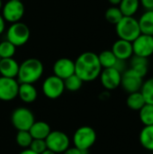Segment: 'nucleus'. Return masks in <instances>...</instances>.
<instances>
[{"label":"nucleus","mask_w":153,"mask_h":154,"mask_svg":"<svg viewBox=\"0 0 153 154\" xmlns=\"http://www.w3.org/2000/svg\"><path fill=\"white\" fill-rule=\"evenodd\" d=\"M74 62L75 74L83 82H90L96 79L103 69L97 54L92 51L83 52Z\"/></svg>","instance_id":"f257e3e1"},{"label":"nucleus","mask_w":153,"mask_h":154,"mask_svg":"<svg viewBox=\"0 0 153 154\" xmlns=\"http://www.w3.org/2000/svg\"><path fill=\"white\" fill-rule=\"evenodd\" d=\"M43 64L36 58H30L19 64L17 81L21 83L34 84L43 74Z\"/></svg>","instance_id":"f03ea898"},{"label":"nucleus","mask_w":153,"mask_h":154,"mask_svg":"<svg viewBox=\"0 0 153 154\" xmlns=\"http://www.w3.org/2000/svg\"><path fill=\"white\" fill-rule=\"evenodd\" d=\"M115 32L119 39L131 42L142 33L138 19L134 16H124L115 24Z\"/></svg>","instance_id":"7ed1b4c3"},{"label":"nucleus","mask_w":153,"mask_h":154,"mask_svg":"<svg viewBox=\"0 0 153 154\" xmlns=\"http://www.w3.org/2000/svg\"><path fill=\"white\" fill-rule=\"evenodd\" d=\"M96 141V131L87 125L79 127L74 134V147L80 151H88Z\"/></svg>","instance_id":"20e7f679"},{"label":"nucleus","mask_w":153,"mask_h":154,"mask_svg":"<svg viewBox=\"0 0 153 154\" xmlns=\"http://www.w3.org/2000/svg\"><path fill=\"white\" fill-rule=\"evenodd\" d=\"M30 35L29 27L22 22H17L9 26L6 32V40L15 47H19L24 45L29 41Z\"/></svg>","instance_id":"39448f33"},{"label":"nucleus","mask_w":153,"mask_h":154,"mask_svg":"<svg viewBox=\"0 0 153 154\" xmlns=\"http://www.w3.org/2000/svg\"><path fill=\"white\" fill-rule=\"evenodd\" d=\"M11 121L13 126L17 131H29L35 122L32 112L26 107L14 109L11 116Z\"/></svg>","instance_id":"423d86ee"},{"label":"nucleus","mask_w":153,"mask_h":154,"mask_svg":"<svg viewBox=\"0 0 153 154\" xmlns=\"http://www.w3.org/2000/svg\"><path fill=\"white\" fill-rule=\"evenodd\" d=\"M47 149L55 153H63L70 144L69 136L61 131H51L45 139Z\"/></svg>","instance_id":"0eeeda50"},{"label":"nucleus","mask_w":153,"mask_h":154,"mask_svg":"<svg viewBox=\"0 0 153 154\" xmlns=\"http://www.w3.org/2000/svg\"><path fill=\"white\" fill-rule=\"evenodd\" d=\"M24 14V5L22 1L9 0L2 8V16L5 22L11 23L20 22Z\"/></svg>","instance_id":"6e6552de"},{"label":"nucleus","mask_w":153,"mask_h":154,"mask_svg":"<svg viewBox=\"0 0 153 154\" xmlns=\"http://www.w3.org/2000/svg\"><path fill=\"white\" fill-rule=\"evenodd\" d=\"M64 80L55 75L48 77L42 84V92L50 99L59 98L64 92Z\"/></svg>","instance_id":"1a4fd4ad"},{"label":"nucleus","mask_w":153,"mask_h":154,"mask_svg":"<svg viewBox=\"0 0 153 154\" xmlns=\"http://www.w3.org/2000/svg\"><path fill=\"white\" fill-rule=\"evenodd\" d=\"M132 43L133 55L147 59L153 55V36L141 33Z\"/></svg>","instance_id":"9d476101"},{"label":"nucleus","mask_w":153,"mask_h":154,"mask_svg":"<svg viewBox=\"0 0 153 154\" xmlns=\"http://www.w3.org/2000/svg\"><path fill=\"white\" fill-rule=\"evenodd\" d=\"M143 79L132 69H127L124 73H122L121 86L128 94L140 91Z\"/></svg>","instance_id":"9b49d317"},{"label":"nucleus","mask_w":153,"mask_h":154,"mask_svg":"<svg viewBox=\"0 0 153 154\" xmlns=\"http://www.w3.org/2000/svg\"><path fill=\"white\" fill-rule=\"evenodd\" d=\"M19 82L15 79L0 77V100L11 101L18 97Z\"/></svg>","instance_id":"f8f14e48"},{"label":"nucleus","mask_w":153,"mask_h":154,"mask_svg":"<svg viewBox=\"0 0 153 154\" xmlns=\"http://www.w3.org/2000/svg\"><path fill=\"white\" fill-rule=\"evenodd\" d=\"M99 78L102 86L106 90H114L121 86L122 73L115 68L103 69Z\"/></svg>","instance_id":"ddd939ff"},{"label":"nucleus","mask_w":153,"mask_h":154,"mask_svg":"<svg viewBox=\"0 0 153 154\" xmlns=\"http://www.w3.org/2000/svg\"><path fill=\"white\" fill-rule=\"evenodd\" d=\"M53 73L56 77L64 80L75 74V62L69 58H60L53 65Z\"/></svg>","instance_id":"4468645a"},{"label":"nucleus","mask_w":153,"mask_h":154,"mask_svg":"<svg viewBox=\"0 0 153 154\" xmlns=\"http://www.w3.org/2000/svg\"><path fill=\"white\" fill-rule=\"evenodd\" d=\"M111 51H113L117 60H130L133 55V43L131 42L122 39H118L114 42Z\"/></svg>","instance_id":"2eb2a0df"},{"label":"nucleus","mask_w":153,"mask_h":154,"mask_svg":"<svg viewBox=\"0 0 153 154\" xmlns=\"http://www.w3.org/2000/svg\"><path fill=\"white\" fill-rule=\"evenodd\" d=\"M19 64L14 58L0 60V74L1 77L15 79L17 78Z\"/></svg>","instance_id":"dca6fc26"},{"label":"nucleus","mask_w":153,"mask_h":154,"mask_svg":"<svg viewBox=\"0 0 153 154\" xmlns=\"http://www.w3.org/2000/svg\"><path fill=\"white\" fill-rule=\"evenodd\" d=\"M18 97L24 103H32L38 97V92L33 84L19 83Z\"/></svg>","instance_id":"f3484780"},{"label":"nucleus","mask_w":153,"mask_h":154,"mask_svg":"<svg viewBox=\"0 0 153 154\" xmlns=\"http://www.w3.org/2000/svg\"><path fill=\"white\" fill-rule=\"evenodd\" d=\"M130 66L133 70H134L142 79L147 75L149 70V60L147 58L133 55L130 59Z\"/></svg>","instance_id":"a211bd4d"},{"label":"nucleus","mask_w":153,"mask_h":154,"mask_svg":"<svg viewBox=\"0 0 153 154\" xmlns=\"http://www.w3.org/2000/svg\"><path fill=\"white\" fill-rule=\"evenodd\" d=\"M50 132L51 130L50 125L43 121L34 122L29 130V133L31 134L33 139H40V140H45Z\"/></svg>","instance_id":"6ab92c4d"},{"label":"nucleus","mask_w":153,"mask_h":154,"mask_svg":"<svg viewBox=\"0 0 153 154\" xmlns=\"http://www.w3.org/2000/svg\"><path fill=\"white\" fill-rule=\"evenodd\" d=\"M141 32L153 36V10L145 11L138 20Z\"/></svg>","instance_id":"aec40b11"},{"label":"nucleus","mask_w":153,"mask_h":154,"mask_svg":"<svg viewBox=\"0 0 153 154\" xmlns=\"http://www.w3.org/2000/svg\"><path fill=\"white\" fill-rule=\"evenodd\" d=\"M139 141L144 149L153 152V125L144 126L141 130Z\"/></svg>","instance_id":"412c9836"},{"label":"nucleus","mask_w":153,"mask_h":154,"mask_svg":"<svg viewBox=\"0 0 153 154\" xmlns=\"http://www.w3.org/2000/svg\"><path fill=\"white\" fill-rule=\"evenodd\" d=\"M140 5V0H122L118 7L124 16H134Z\"/></svg>","instance_id":"4be33fe9"},{"label":"nucleus","mask_w":153,"mask_h":154,"mask_svg":"<svg viewBox=\"0 0 153 154\" xmlns=\"http://www.w3.org/2000/svg\"><path fill=\"white\" fill-rule=\"evenodd\" d=\"M145 104L146 102L140 91L129 94L126 99L127 106L133 111H140Z\"/></svg>","instance_id":"5701e85b"},{"label":"nucleus","mask_w":153,"mask_h":154,"mask_svg":"<svg viewBox=\"0 0 153 154\" xmlns=\"http://www.w3.org/2000/svg\"><path fill=\"white\" fill-rule=\"evenodd\" d=\"M98 60L100 62V65L102 69H107V68H114L117 59L111 50H106L100 52L98 55Z\"/></svg>","instance_id":"b1692460"},{"label":"nucleus","mask_w":153,"mask_h":154,"mask_svg":"<svg viewBox=\"0 0 153 154\" xmlns=\"http://www.w3.org/2000/svg\"><path fill=\"white\" fill-rule=\"evenodd\" d=\"M139 118L144 126L153 125V105L145 104L139 111Z\"/></svg>","instance_id":"393cba45"},{"label":"nucleus","mask_w":153,"mask_h":154,"mask_svg":"<svg viewBox=\"0 0 153 154\" xmlns=\"http://www.w3.org/2000/svg\"><path fill=\"white\" fill-rule=\"evenodd\" d=\"M140 92L142 93L146 104L153 105V78L143 81Z\"/></svg>","instance_id":"a878e982"},{"label":"nucleus","mask_w":153,"mask_h":154,"mask_svg":"<svg viewBox=\"0 0 153 154\" xmlns=\"http://www.w3.org/2000/svg\"><path fill=\"white\" fill-rule=\"evenodd\" d=\"M82 85H83V81L76 74H73L70 77L64 79L65 89H67L68 91H70V92H76V91L79 90L81 88Z\"/></svg>","instance_id":"bb28decb"},{"label":"nucleus","mask_w":153,"mask_h":154,"mask_svg":"<svg viewBox=\"0 0 153 154\" xmlns=\"http://www.w3.org/2000/svg\"><path fill=\"white\" fill-rule=\"evenodd\" d=\"M106 19L108 23H112V24H116L123 17V14L120 11L118 6H111L109 7L105 14Z\"/></svg>","instance_id":"cd10ccee"},{"label":"nucleus","mask_w":153,"mask_h":154,"mask_svg":"<svg viewBox=\"0 0 153 154\" xmlns=\"http://www.w3.org/2000/svg\"><path fill=\"white\" fill-rule=\"evenodd\" d=\"M16 47L8 42L7 40L3 41L0 42V58L1 59H7L13 58L15 54Z\"/></svg>","instance_id":"c85d7f7f"},{"label":"nucleus","mask_w":153,"mask_h":154,"mask_svg":"<svg viewBox=\"0 0 153 154\" xmlns=\"http://www.w3.org/2000/svg\"><path fill=\"white\" fill-rule=\"evenodd\" d=\"M32 140L33 138L32 137L29 131H18L16 137H15V141L17 144L23 149L29 148Z\"/></svg>","instance_id":"c756f323"},{"label":"nucleus","mask_w":153,"mask_h":154,"mask_svg":"<svg viewBox=\"0 0 153 154\" xmlns=\"http://www.w3.org/2000/svg\"><path fill=\"white\" fill-rule=\"evenodd\" d=\"M29 149H31L32 152L38 154L42 153L45 150H47V145L45 140H40V139H33Z\"/></svg>","instance_id":"7c9ffc66"},{"label":"nucleus","mask_w":153,"mask_h":154,"mask_svg":"<svg viewBox=\"0 0 153 154\" xmlns=\"http://www.w3.org/2000/svg\"><path fill=\"white\" fill-rule=\"evenodd\" d=\"M114 68L116 69L119 72L124 73L127 69V68H126V60H117V61H116V63H115Z\"/></svg>","instance_id":"2f4dec72"},{"label":"nucleus","mask_w":153,"mask_h":154,"mask_svg":"<svg viewBox=\"0 0 153 154\" xmlns=\"http://www.w3.org/2000/svg\"><path fill=\"white\" fill-rule=\"evenodd\" d=\"M140 5L146 10H153V0H140Z\"/></svg>","instance_id":"473e14b6"},{"label":"nucleus","mask_w":153,"mask_h":154,"mask_svg":"<svg viewBox=\"0 0 153 154\" xmlns=\"http://www.w3.org/2000/svg\"><path fill=\"white\" fill-rule=\"evenodd\" d=\"M63 154H82V152L80 150H78V148H76V147H72V148L69 147L63 152Z\"/></svg>","instance_id":"72a5a7b5"},{"label":"nucleus","mask_w":153,"mask_h":154,"mask_svg":"<svg viewBox=\"0 0 153 154\" xmlns=\"http://www.w3.org/2000/svg\"><path fill=\"white\" fill-rule=\"evenodd\" d=\"M5 21L4 17L2 16V14H0V34L3 33V32L5 31Z\"/></svg>","instance_id":"f704fd0d"},{"label":"nucleus","mask_w":153,"mask_h":154,"mask_svg":"<svg viewBox=\"0 0 153 154\" xmlns=\"http://www.w3.org/2000/svg\"><path fill=\"white\" fill-rule=\"evenodd\" d=\"M20 154H38L36 153V152H32L31 149H29V148H27V149H24L23 151H22Z\"/></svg>","instance_id":"c9c22d12"},{"label":"nucleus","mask_w":153,"mask_h":154,"mask_svg":"<svg viewBox=\"0 0 153 154\" xmlns=\"http://www.w3.org/2000/svg\"><path fill=\"white\" fill-rule=\"evenodd\" d=\"M121 1H122V0H108V2H109L112 5H114V6L119 5V4L121 3Z\"/></svg>","instance_id":"e433bc0d"},{"label":"nucleus","mask_w":153,"mask_h":154,"mask_svg":"<svg viewBox=\"0 0 153 154\" xmlns=\"http://www.w3.org/2000/svg\"><path fill=\"white\" fill-rule=\"evenodd\" d=\"M41 154H56L55 152H53L52 151H50V150H49V149H47V150H45Z\"/></svg>","instance_id":"4c0bfd02"},{"label":"nucleus","mask_w":153,"mask_h":154,"mask_svg":"<svg viewBox=\"0 0 153 154\" xmlns=\"http://www.w3.org/2000/svg\"><path fill=\"white\" fill-rule=\"evenodd\" d=\"M2 8H3V2L2 0H0V11L2 10Z\"/></svg>","instance_id":"58836bf2"},{"label":"nucleus","mask_w":153,"mask_h":154,"mask_svg":"<svg viewBox=\"0 0 153 154\" xmlns=\"http://www.w3.org/2000/svg\"><path fill=\"white\" fill-rule=\"evenodd\" d=\"M15 1H22V0H15Z\"/></svg>","instance_id":"ea45409f"},{"label":"nucleus","mask_w":153,"mask_h":154,"mask_svg":"<svg viewBox=\"0 0 153 154\" xmlns=\"http://www.w3.org/2000/svg\"><path fill=\"white\" fill-rule=\"evenodd\" d=\"M0 60H1V58H0Z\"/></svg>","instance_id":"a19ab883"}]
</instances>
